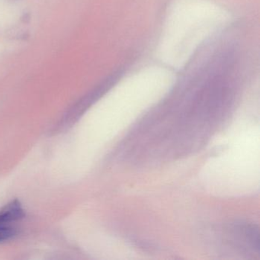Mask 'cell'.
Listing matches in <instances>:
<instances>
[{
  "label": "cell",
  "mask_w": 260,
  "mask_h": 260,
  "mask_svg": "<svg viewBox=\"0 0 260 260\" xmlns=\"http://www.w3.org/2000/svg\"><path fill=\"white\" fill-rule=\"evenodd\" d=\"M25 216L20 202L13 201L0 211V226H6L11 222L20 220Z\"/></svg>",
  "instance_id": "1"
},
{
  "label": "cell",
  "mask_w": 260,
  "mask_h": 260,
  "mask_svg": "<svg viewBox=\"0 0 260 260\" xmlns=\"http://www.w3.org/2000/svg\"><path fill=\"white\" fill-rule=\"evenodd\" d=\"M16 230L7 226H0V243L7 241L16 235Z\"/></svg>",
  "instance_id": "2"
}]
</instances>
